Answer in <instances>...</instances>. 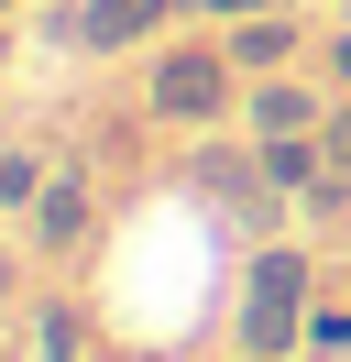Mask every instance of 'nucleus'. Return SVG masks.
<instances>
[{"label":"nucleus","instance_id":"f257e3e1","mask_svg":"<svg viewBox=\"0 0 351 362\" xmlns=\"http://www.w3.org/2000/svg\"><path fill=\"white\" fill-rule=\"evenodd\" d=\"M241 88L253 77L231 66V45L219 33H165L143 66V121L176 143H209V132H241Z\"/></svg>","mask_w":351,"mask_h":362},{"label":"nucleus","instance_id":"f03ea898","mask_svg":"<svg viewBox=\"0 0 351 362\" xmlns=\"http://www.w3.org/2000/svg\"><path fill=\"white\" fill-rule=\"evenodd\" d=\"M307 318H318V252L307 242H253L241 274H231V351L297 362L307 351Z\"/></svg>","mask_w":351,"mask_h":362},{"label":"nucleus","instance_id":"7ed1b4c3","mask_svg":"<svg viewBox=\"0 0 351 362\" xmlns=\"http://www.w3.org/2000/svg\"><path fill=\"white\" fill-rule=\"evenodd\" d=\"M165 33H187L176 0H66L55 11V45L88 55V66H99V55H154Z\"/></svg>","mask_w":351,"mask_h":362},{"label":"nucleus","instance_id":"20e7f679","mask_svg":"<svg viewBox=\"0 0 351 362\" xmlns=\"http://www.w3.org/2000/svg\"><path fill=\"white\" fill-rule=\"evenodd\" d=\"M88 230H99V176L88 165H55L44 198H33V220H22V242H33V264H77Z\"/></svg>","mask_w":351,"mask_h":362},{"label":"nucleus","instance_id":"39448f33","mask_svg":"<svg viewBox=\"0 0 351 362\" xmlns=\"http://www.w3.org/2000/svg\"><path fill=\"white\" fill-rule=\"evenodd\" d=\"M329 110H340V88H329V77H307V66H285V77H253V88H241V143L318 132Z\"/></svg>","mask_w":351,"mask_h":362},{"label":"nucleus","instance_id":"423d86ee","mask_svg":"<svg viewBox=\"0 0 351 362\" xmlns=\"http://www.w3.org/2000/svg\"><path fill=\"white\" fill-rule=\"evenodd\" d=\"M219 45H231L241 77H285V66H307V23L285 11V0H275V11H253V23H219Z\"/></svg>","mask_w":351,"mask_h":362},{"label":"nucleus","instance_id":"0eeeda50","mask_svg":"<svg viewBox=\"0 0 351 362\" xmlns=\"http://www.w3.org/2000/svg\"><path fill=\"white\" fill-rule=\"evenodd\" d=\"M11 362H99V351H88V308H77V296H33Z\"/></svg>","mask_w":351,"mask_h":362},{"label":"nucleus","instance_id":"6e6552de","mask_svg":"<svg viewBox=\"0 0 351 362\" xmlns=\"http://www.w3.org/2000/svg\"><path fill=\"white\" fill-rule=\"evenodd\" d=\"M253 154H263V187H275L285 209H297L307 187L329 176V143H318V132H285V143H253Z\"/></svg>","mask_w":351,"mask_h":362},{"label":"nucleus","instance_id":"1a4fd4ad","mask_svg":"<svg viewBox=\"0 0 351 362\" xmlns=\"http://www.w3.org/2000/svg\"><path fill=\"white\" fill-rule=\"evenodd\" d=\"M44 176H55V165H44L33 143H0V220H33V198H44Z\"/></svg>","mask_w":351,"mask_h":362},{"label":"nucleus","instance_id":"9d476101","mask_svg":"<svg viewBox=\"0 0 351 362\" xmlns=\"http://www.w3.org/2000/svg\"><path fill=\"white\" fill-rule=\"evenodd\" d=\"M318 66H329V88L351 99V11H340V23H329V33H318Z\"/></svg>","mask_w":351,"mask_h":362},{"label":"nucleus","instance_id":"9b49d317","mask_svg":"<svg viewBox=\"0 0 351 362\" xmlns=\"http://www.w3.org/2000/svg\"><path fill=\"white\" fill-rule=\"evenodd\" d=\"M187 23H253V11H275V0H176Z\"/></svg>","mask_w":351,"mask_h":362},{"label":"nucleus","instance_id":"f8f14e48","mask_svg":"<svg viewBox=\"0 0 351 362\" xmlns=\"http://www.w3.org/2000/svg\"><path fill=\"white\" fill-rule=\"evenodd\" d=\"M318 143H329V176H351V99H340V110L318 121Z\"/></svg>","mask_w":351,"mask_h":362},{"label":"nucleus","instance_id":"ddd939ff","mask_svg":"<svg viewBox=\"0 0 351 362\" xmlns=\"http://www.w3.org/2000/svg\"><path fill=\"white\" fill-rule=\"evenodd\" d=\"M11 45H22V23H0V77H11Z\"/></svg>","mask_w":351,"mask_h":362},{"label":"nucleus","instance_id":"4468645a","mask_svg":"<svg viewBox=\"0 0 351 362\" xmlns=\"http://www.w3.org/2000/svg\"><path fill=\"white\" fill-rule=\"evenodd\" d=\"M22 11H33V0H0V23H22Z\"/></svg>","mask_w":351,"mask_h":362},{"label":"nucleus","instance_id":"2eb2a0df","mask_svg":"<svg viewBox=\"0 0 351 362\" xmlns=\"http://www.w3.org/2000/svg\"><path fill=\"white\" fill-rule=\"evenodd\" d=\"M99 362H154V351H99Z\"/></svg>","mask_w":351,"mask_h":362},{"label":"nucleus","instance_id":"dca6fc26","mask_svg":"<svg viewBox=\"0 0 351 362\" xmlns=\"http://www.w3.org/2000/svg\"><path fill=\"white\" fill-rule=\"evenodd\" d=\"M231 362H263V351H231Z\"/></svg>","mask_w":351,"mask_h":362},{"label":"nucleus","instance_id":"f3484780","mask_svg":"<svg viewBox=\"0 0 351 362\" xmlns=\"http://www.w3.org/2000/svg\"><path fill=\"white\" fill-rule=\"evenodd\" d=\"M0 362H11V351H0Z\"/></svg>","mask_w":351,"mask_h":362}]
</instances>
